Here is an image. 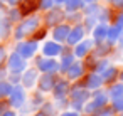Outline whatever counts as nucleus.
Segmentation results:
<instances>
[{
  "instance_id": "obj_25",
  "label": "nucleus",
  "mask_w": 123,
  "mask_h": 116,
  "mask_svg": "<svg viewBox=\"0 0 123 116\" xmlns=\"http://www.w3.org/2000/svg\"><path fill=\"white\" fill-rule=\"evenodd\" d=\"M113 106H115V111H123V94L118 98H113Z\"/></svg>"
},
{
  "instance_id": "obj_21",
  "label": "nucleus",
  "mask_w": 123,
  "mask_h": 116,
  "mask_svg": "<svg viewBox=\"0 0 123 116\" xmlns=\"http://www.w3.org/2000/svg\"><path fill=\"white\" fill-rule=\"evenodd\" d=\"M10 93H12V84H9V82H5V81H2V82H0V99L9 98V96H10Z\"/></svg>"
},
{
  "instance_id": "obj_28",
  "label": "nucleus",
  "mask_w": 123,
  "mask_h": 116,
  "mask_svg": "<svg viewBox=\"0 0 123 116\" xmlns=\"http://www.w3.org/2000/svg\"><path fill=\"white\" fill-rule=\"evenodd\" d=\"M42 111L47 114V116H54V106H51V104H44V108H42Z\"/></svg>"
},
{
  "instance_id": "obj_24",
  "label": "nucleus",
  "mask_w": 123,
  "mask_h": 116,
  "mask_svg": "<svg viewBox=\"0 0 123 116\" xmlns=\"http://www.w3.org/2000/svg\"><path fill=\"white\" fill-rule=\"evenodd\" d=\"M123 94V84H115L111 89H110V96L111 98H118Z\"/></svg>"
},
{
  "instance_id": "obj_27",
  "label": "nucleus",
  "mask_w": 123,
  "mask_h": 116,
  "mask_svg": "<svg viewBox=\"0 0 123 116\" xmlns=\"http://www.w3.org/2000/svg\"><path fill=\"white\" fill-rule=\"evenodd\" d=\"M10 20H19L20 19V15H22V10H17V9H14V10H10Z\"/></svg>"
},
{
  "instance_id": "obj_2",
  "label": "nucleus",
  "mask_w": 123,
  "mask_h": 116,
  "mask_svg": "<svg viewBox=\"0 0 123 116\" xmlns=\"http://www.w3.org/2000/svg\"><path fill=\"white\" fill-rule=\"evenodd\" d=\"M9 69L12 74H20L25 71V57H22L19 52H14L9 57Z\"/></svg>"
},
{
  "instance_id": "obj_9",
  "label": "nucleus",
  "mask_w": 123,
  "mask_h": 116,
  "mask_svg": "<svg viewBox=\"0 0 123 116\" xmlns=\"http://www.w3.org/2000/svg\"><path fill=\"white\" fill-rule=\"evenodd\" d=\"M83 35H84V27H83V25H78V27H74V29L69 32V35H68L66 41H68L69 46H76L78 41L83 39Z\"/></svg>"
},
{
  "instance_id": "obj_39",
  "label": "nucleus",
  "mask_w": 123,
  "mask_h": 116,
  "mask_svg": "<svg viewBox=\"0 0 123 116\" xmlns=\"http://www.w3.org/2000/svg\"><path fill=\"white\" fill-rule=\"evenodd\" d=\"M84 2H88V4H93V0H84Z\"/></svg>"
},
{
  "instance_id": "obj_29",
  "label": "nucleus",
  "mask_w": 123,
  "mask_h": 116,
  "mask_svg": "<svg viewBox=\"0 0 123 116\" xmlns=\"http://www.w3.org/2000/svg\"><path fill=\"white\" fill-rule=\"evenodd\" d=\"M111 4L116 9H123V0H111Z\"/></svg>"
},
{
  "instance_id": "obj_13",
  "label": "nucleus",
  "mask_w": 123,
  "mask_h": 116,
  "mask_svg": "<svg viewBox=\"0 0 123 116\" xmlns=\"http://www.w3.org/2000/svg\"><path fill=\"white\" fill-rule=\"evenodd\" d=\"M44 54L47 56V57H56V56H59L61 54V46L59 44H56V42H46L44 44Z\"/></svg>"
},
{
  "instance_id": "obj_20",
  "label": "nucleus",
  "mask_w": 123,
  "mask_h": 116,
  "mask_svg": "<svg viewBox=\"0 0 123 116\" xmlns=\"http://www.w3.org/2000/svg\"><path fill=\"white\" fill-rule=\"evenodd\" d=\"M94 106H96V109L98 108H103L106 103H108V98H106V93H98L94 98H93V101H91Z\"/></svg>"
},
{
  "instance_id": "obj_40",
  "label": "nucleus",
  "mask_w": 123,
  "mask_h": 116,
  "mask_svg": "<svg viewBox=\"0 0 123 116\" xmlns=\"http://www.w3.org/2000/svg\"><path fill=\"white\" fill-rule=\"evenodd\" d=\"M120 79H121V81H123V72H121V74H120Z\"/></svg>"
},
{
  "instance_id": "obj_42",
  "label": "nucleus",
  "mask_w": 123,
  "mask_h": 116,
  "mask_svg": "<svg viewBox=\"0 0 123 116\" xmlns=\"http://www.w3.org/2000/svg\"><path fill=\"white\" fill-rule=\"evenodd\" d=\"M0 9H2V2H0Z\"/></svg>"
},
{
  "instance_id": "obj_33",
  "label": "nucleus",
  "mask_w": 123,
  "mask_h": 116,
  "mask_svg": "<svg viewBox=\"0 0 123 116\" xmlns=\"http://www.w3.org/2000/svg\"><path fill=\"white\" fill-rule=\"evenodd\" d=\"M61 116H79L76 111H66V113H62Z\"/></svg>"
},
{
  "instance_id": "obj_35",
  "label": "nucleus",
  "mask_w": 123,
  "mask_h": 116,
  "mask_svg": "<svg viewBox=\"0 0 123 116\" xmlns=\"http://www.w3.org/2000/svg\"><path fill=\"white\" fill-rule=\"evenodd\" d=\"M5 2H7V4H10V5H17L20 0H5Z\"/></svg>"
},
{
  "instance_id": "obj_30",
  "label": "nucleus",
  "mask_w": 123,
  "mask_h": 116,
  "mask_svg": "<svg viewBox=\"0 0 123 116\" xmlns=\"http://www.w3.org/2000/svg\"><path fill=\"white\" fill-rule=\"evenodd\" d=\"M5 56H7V54H5V49H4V47H0V66L4 64V61H5Z\"/></svg>"
},
{
  "instance_id": "obj_6",
  "label": "nucleus",
  "mask_w": 123,
  "mask_h": 116,
  "mask_svg": "<svg viewBox=\"0 0 123 116\" xmlns=\"http://www.w3.org/2000/svg\"><path fill=\"white\" fill-rule=\"evenodd\" d=\"M37 82H39V89L41 91H52V87H54V76L52 74H49V72H44L39 79H37Z\"/></svg>"
},
{
  "instance_id": "obj_12",
  "label": "nucleus",
  "mask_w": 123,
  "mask_h": 116,
  "mask_svg": "<svg viewBox=\"0 0 123 116\" xmlns=\"http://www.w3.org/2000/svg\"><path fill=\"white\" fill-rule=\"evenodd\" d=\"M66 93H68V82L66 81H57L52 87V94L56 99H62L66 98Z\"/></svg>"
},
{
  "instance_id": "obj_15",
  "label": "nucleus",
  "mask_w": 123,
  "mask_h": 116,
  "mask_svg": "<svg viewBox=\"0 0 123 116\" xmlns=\"http://www.w3.org/2000/svg\"><path fill=\"white\" fill-rule=\"evenodd\" d=\"M83 72H84V66H83V64L74 62V64L66 71V76H68L69 79H78L79 76H83Z\"/></svg>"
},
{
  "instance_id": "obj_22",
  "label": "nucleus",
  "mask_w": 123,
  "mask_h": 116,
  "mask_svg": "<svg viewBox=\"0 0 123 116\" xmlns=\"http://www.w3.org/2000/svg\"><path fill=\"white\" fill-rule=\"evenodd\" d=\"M73 64H74V56L66 54V56L62 57V61H61V71H62V72H66V71H68Z\"/></svg>"
},
{
  "instance_id": "obj_37",
  "label": "nucleus",
  "mask_w": 123,
  "mask_h": 116,
  "mask_svg": "<svg viewBox=\"0 0 123 116\" xmlns=\"http://www.w3.org/2000/svg\"><path fill=\"white\" fill-rule=\"evenodd\" d=\"M2 116H15V113H14V111H5Z\"/></svg>"
},
{
  "instance_id": "obj_4",
  "label": "nucleus",
  "mask_w": 123,
  "mask_h": 116,
  "mask_svg": "<svg viewBox=\"0 0 123 116\" xmlns=\"http://www.w3.org/2000/svg\"><path fill=\"white\" fill-rule=\"evenodd\" d=\"M10 99V104L14 106V108H22L24 106V103H25V93H24V86H15V87H12V93H10V96H9Z\"/></svg>"
},
{
  "instance_id": "obj_10",
  "label": "nucleus",
  "mask_w": 123,
  "mask_h": 116,
  "mask_svg": "<svg viewBox=\"0 0 123 116\" xmlns=\"http://www.w3.org/2000/svg\"><path fill=\"white\" fill-rule=\"evenodd\" d=\"M62 19H64V12L59 10V9H52V10L47 14L46 22H47L49 25H57L59 22H62Z\"/></svg>"
},
{
  "instance_id": "obj_7",
  "label": "nucleus",
  "mask_w": 123,
  "mask_h": 116,
  "mask_svg": "<svg viewBox=\"0 0 123 116\" xmlns=\"http://www.w3.org/2000/svg\"><path fill=\"white\" fill-rule=\"evenodd\" d=\"M69 32H71L69 25H64V24H59V25H56V29L52 30L54 41H56V42H64V41L68 39Z\"/></svg>"
},
{
  "instance_id": "obj_34",
  "label": "nucleus",
  "mask_w": 123,
  "mask_h": 116,
  "mask_svg": "<svg viewBox=\"0 0 123 116\" xmlns=\"http://www.w3.org/2000/svg\"><path fill=\"white\" fill-rule=\"evenodd\" d=\"M46 35V30H42V32H36V39H42Z\"/></svg>"
},
{
  "instance_id": "obj_5",
  "label": "nucleus",
  "mask_w": 123,
  "mask_h": 116,
  "mask_svg": "<svg viewBox=\"0 0 123 116\" xmlns=\"http://www.w3.org/2000/svg\"><path fill=\"white\" fill-rule=\"evenodd\" d=\"M36 51H37V44L36 42H20L19 44V47H17V52L22 56V57H25V59H29V57H32L34 54H36Z\"/></svg>"
},
{
  "instance_id": "obj_41",
  "label": "nucleus",
  "mask_w": 123,
  "mask_h": 116,
  "mask_svg": "<svg viewBox=\"0 0 123 116\" xmlns=\"http://www.w3.org/2000/svg\"><path fill=\"white\" fill-rule=\"evenodd\" d=\"M56 2H66V0H56Z\"/></svg>"
},
{
  "instance_id": "obj_1",
  "label": "nucleus",
  "mask_w": 123,
  "mask_h": 116,
  "mask_svg": "<svg viewBox=\"0 0 123 116\" xmlns=\"http://www.w3.org/2000/svg\"><path fill=\"white\" fill-rule=\"evenodd\" d=\"M37 25H39V19L37 17H31V19H25V22H22V25L17 29L19 32H15V37L20 39L22 35H27V34H34L37 30Z\"/></svg>"
},
{
  "instance_id": "obj_14",
  "label": "nucleus",
  "mask_w": 123,
  "mask_h": 116,
  "mask_svg": "<svg viewBox=\"0 0 123 116\" xmlns=\"http://www.w3.org/2000/svg\"><path fill=\"white\" fill-rule=\"evenodd\" d=\"M106 35H108V29L106 25H98L94 30H93V39L96 44H103L106 41Z\"/></svg>"
},
{
  "instance_id": "obj_26",
  "label": "nucleus",
  "mask_w": 123,
  "mask_h": 116,
  "mask_svg": "<svg viewBox=\"0 0 123 116\" xmlns=\"http://www.w3.org/2000/svg\"><path fill=\"white\" fill-rule=\"evenodd\" d=\"M56 0H41V9H54Z\"/></svg>"
},
{
  "instance_id": "obj_3",
  "label": "nucleus",
  "mask_w": 123,
  "mask_h": 116,
  "mask_svg": "<svg viewBox=\"0 0 123 116\" xmlns=\"http://www.w3.org/2000/svg\"><path fill=\"white\" fill-rule=\"evenodd\" d=\"M37 67H39V71H42V72L54 74L56 71L61 69V64H57L52 57H42V59H37Z\"/></svg>"
},
{
  "instance_id": "obj_16",
  "label": "nucleus",
  "mask_w": 123,
  "mask_h": 116,
  "mask_svg": "<svg viewBox=\"0 0 123 116\" xmlns=\"http://www.w3.org/2000/svg\"><path fill=\"white\" fill-rule=\"evenodd\" d=\"M91 47H93V42H91V41H84V42H81V44L76 47L74 56H76V57H83V56H86V54L89 52Z\"/></svg>"
},
{
  "instance_id": "obj_18",
  "label": "nucleus",
  "mask_w": 123,
  "mask_h": 116,
  "mask_svg": "<svg viewBox=\"0 0 123 116\" xmlns=\"http://www.w3.org/2000/svg\"><path fill=\"white\" fill-rule=\"evenodd\" d=\"M10 17H4L0 20V37H7L9 35V30H10Z\"/></svg>"
},
{
  "instance_id": "obj_32",
  "label": "nucleus",
  "mask_w": 123,
  "mask_h": 116,
  "mask_svg": "<svg viewBox=\"0 0 123 116\" xmlns=\"http://www.w3.org/2000/svg\"><path fill=\"white\" fill-rule=\"evenodd\" d=\"M116 25H118L120 29H123V14L118 15V19H116Z\"/></svg>"
},
{
  "instance_id": "obj_36",
  "label": "nucleus",
  "mask_w": 123,
  "mask_h": 116,
  "mask_svg": "<svg viewBox=\"0 0 123 116\" xmlns=\"http://www.w3.org/2000/svg\"><path fill=\"white\" fill-rule=\"evenodd\" d=\"M118 42H120V46H123V29H121V32H120V37H118Z\"/></svg>"
},
{
  "instance_id": "obj_31",
  "label": "nucleus",
  "mask_w": 123,
  "mask_h": 116,
  "mask_svg": "<svg viewBox=\"0 0 123 116\" xmlns=\"http://www.w3.org/2000/svg\"><path fill=\"white\" fill-rule=\"evenodd\" d=\"M5 109H7V104L4 103V99H0V116L5 113Z\"/></svg>"
},
{
  "instance_id": "obj_17",
  "label": "nucleus",
  "mask_w": 123,
  "mask_h": 116,
  "mask_svg": "<svg viewBox=\"0 0 123 116\" xmlns=\"http://www.w3.org/2000/svg\"><path fill=\"white\" fill-rule=\"evenodd\" d=\"M120 32H121V29H120L118 25L110 27V29H108V35H106V41H108L110 44L116 42V41H118V37H120Z\"/></svg>"
},
{
  "instance_id": "obj_19",
  "label": "nucleus",
  "mask_w": 123,
  "mask_h": 116,
  "mask_svg": "<svg viewBox=\"0 0 123 116\" xmlns=\"http://www.w3.org/2000/svg\"><path fill=\"white\" fill-rule=\"evenodd\" d=\"M83 2H84V0H66L64 5H66V10L76 12V10H79L83 7Z\"/></svg>"
},
{
  "instance_id": "obj_38",
  "label": "nucleus",
  "mask_w": 123,
  "mask_h": 116,
  "mask_svg": "<svg viewBox=\"0 0 123 116\" xmlns=\"http://www.w3.org/2000/svg\"><path fill=\"white\" fill-rule=\"evenodd\" d=\"M34 116H47V114H46L44 111H39V113H37V114H34Z\"/></svg>"
},
{
  "instance_id": "obj_23",
  "label": "nucleus",
  "mask_w": 123,
  "mask_h": 116,
  "mask_svg": "<svg viewBox=\"0 0 123 116\" xmlns=\"http://www.w3.org/2000/svg\"><path fill=\"white\" fill-rule=\"evenodd\" d=\"M116 76H118L116 67H106V69L103 71V79H105L106 82H111V81H113Z\"/></svg>"
},
{
  "instance_id": "obj_11",
  "label": "nucleus",
  "mask_w": 123,
  "mask_h": 116,
  "mask_svg": "<svg viewBox=\"0 0 123 116\" xmlns=\"http://www.w3.org/2000/svg\"><path fill=\"white\" fill-rule=\"evenodd\" d=\"M103 77L99 76V74H89L88 77H86V82H84V86H86V89H98L101 84H103Z\"/></svg>"
},
{
  "instance_id": "obj_8",
  "label": "nucleus",
  "mask_w": 123,
  "mask_h": 116,
  "mask_svg": "<svg viewBox=\"0 0 123 116\" xmlns=\"http://www.w3.org/2000/svg\"><path fill=\"white\" fill-rule=\"evenodd\" d=\"M37 82V71L36 69H27L22 72V86L24 87H31Z\"/></svg>"
}]
</instances>
